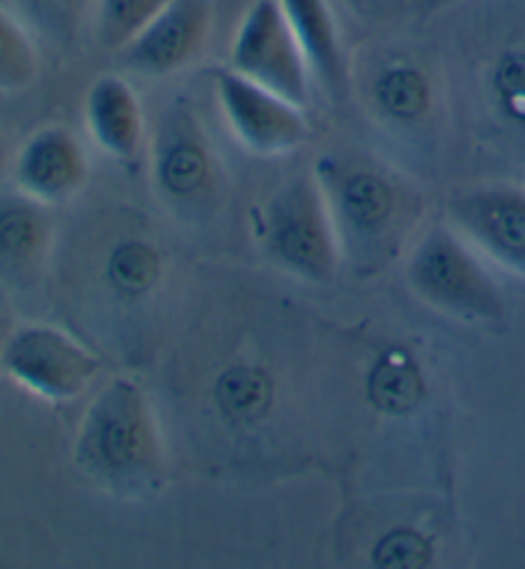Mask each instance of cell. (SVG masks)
Listing matches in <instances>:
<instances>
[{
  "label": "cell",
  "instance_id": "1",
  "mask_svg": "<svg viewBox=\"0 0 525 569\" xmlns=\"http://www.w3.org/2000/svg\"><path fill=\"white\" fill-rule=\"evenodd\" d=\"M72 455L78 470L108 492L131 496L157 488L164 449L147 392L129 378L105 382L85 408Z\"/></svg>",
  "mask_w": 525,
  "mask_h": 569
},
{
  "label": "cell",
  "instance_id": "2",
  "mask_svg": "<svg viewBox=\"0 0 525 569\" xmlns=\"http://www.w3.org/2000/svg\"><path fill=\"white\" fill-rule=\"evenodd\" d=\"M321 188L336 226L339 244L352 262L372 270L393 257L418 219V196L393 170L362 157H323Z\"/></svg>",
  "mask_w": 525,
  "mask_h": 569
},
{
  "label": "cell",
  "instance_id": "3",
  "mask_svg": "<svg viewBox=\"0 0 525 569\" xmlns=\"http://www.w3.org/2000/svg\"><path fill=\"white\" fill-rule=\"evenodd\" d=\"M413 296L433 311L466 323H503L505 298L477 249L454 226H431L415 241L405 264Z\"/></svg>",
  "mask_w": 525,
  "mask_h": 569
},
{
  "label": "cell",
  "instance_id": "4",
  "mask_svg": "<svg viewBox=\"0 0 525 569\" xmlns=\"http://www.w3.org/2000/svg\"><path fill=\"white\" fill-rule=\"evenodd\" d=\"M264 254L311 282H331L339 270V237L319 174L300 172L266 198L260 213Z\"/></svg>",
  "mask_w": 525,
  "mask_h": 569
},
{
  "label": "cell",
  "instance_id": "5",
  "mask_svg": "<svg viewBox=\"0 0 525 569\" xmlns=\"http://www.w3.org/2000/svg\"><path fill=\"white\" fill-rule=\"evenodd\" d=\"M0 367L16 385L49 403L80 398L103 362L70 333L47 323L19 326L0 347Z\"/></svg>",
  "mask_w": 525,
  "mask_h": 569
},
{
  "label": "cell",
  "instance_id": "6",
  "mask_svg": "<svg viewBox=\"0 0 525 569\" xmlns=\"http://www.w3.org/2000/svg\"><path fill=\"white\" fill-rule=\"evenodd\" d=\"M229 70L300 108L311 100V64L277 0H254L233 33Z\"/></svg>",
  "mask_w": 525,
  "mask_h": 569
},
{
  "label": "cell",
  "instance_id": "7",
  "mask_svg": "<svg viewBox=\"0 0 525 569\" xmlns=\"http://www.w3.org/2000/svg\"><path fill=\"white\" fill-rule=\"evenodd\" d=\"M154 186L174 211L211 208L221 192V170L203 127L185 106L164 113L152 144Z\"/></svg>",
  "mask_w": 525,
  "mask_h": 569
},
{
  "label": "cell",
  "instance_id": "8",
  "mask_svg": "<svg viewBox=\"0 0 525 569\" xmlns=\"http://www.w3.org/2000/svg\"><path fill=\"white\" fill-rule=\"evenodd\" d=\"M215 100L236 141L252 154L282 157L307 139L305 108L221 67L213 78Z\"/></svg>",
  "mask_w": 525,
  "mask_h": 569
},
{
  "label": "cell",
  "instance_id": "9",
  "mask_svg": "<svg viewBox=\"0 0 525 569\" xmlns=\"http://www.w3.org/2000/svg\"><path fill=\"white\" fill-rule=\"evenodd\" d=\"M446 219L477 254L525 280V186L495 182L456 192Z\"/></svg>",
  "mask_w": 525,
  "mask_h": 569
},
{
  "label": "cell",
  "instance_id": "10",
  "mask_svg": "<svg viewBox=\"0 0 525 569\" xmlns=\"http://www.w3.org/2000/svg\"><path fill=\"white\" fill-rule=\"evenodd\" d=\"M211 31L213 8L208 0H172L119 57L131 72L166 78L203 54Z\"/></svg>",
  "mask_w": 525,
  "mask_h": 569
},
{
  "label": "cell",
  "instance_id": "11",
  "mask_svg": "<svg viewBox=\"0 0 525 569\" xmlns=\"http://www.w3.org/2000/svg\"><path fill=\"white\" fill-rule=\"evenodd\" d=\"M11 170L16 188L39 203L60 206L85 188L90 159L78 133L52 123L23 141Z\"/></svg>",
  "mask_w": 525,
  "mask_h": 569
},
{
  "label": "cell",
  "instance_id": "12",
  "mask_svg": "<svg viewBox=\"0 0 525 569\" xmlns=\"http://www.w3.org/2000/svg\"><path fill=\"white\" fill-rule=\"evenodd\" d=\"M49 208L19 188L0 190V284L27 288L47 267L54 241Z\"/></svg>",
  "mask_w": 525,
  "mask_h": 569
},
{
  "label": "cell",
  "instance_id": "13",
  "mask_svg": "<svg viewBox=\"0 0 525 569\" xmlns=\"http://www.w3.org/2000/svg\"><path fill=\"white\" fill-rule=\"evenodd\" d=\"M90 139L115 162L133 164L144 149L147 121L141 100L119 74H100L85 96Z\"/></svg>",
  "mask_w": 525,
  "mask_h": 569
},
{
  "label": "cell",
  "instance_id": "14",
  "mask_svg": "<svg viewBox=\"0 0 525 569\" xmlns=\"http://www.w3.org/2000/svg\"><path fill=\"white\" fill-rule=\"evenodd\" d=\"M311 72L331 96L346 88V60L329 0H277Z\"/></svg>",
  "mask_w": 525,
  "mask_h": 569
},
{
  "label": "cell",
  "instance_id": "15",
  "mask_svg": "<svg viewBox=\"0 0 525 569\" xmlns=\"http://www.w3.org/2000/svg\"><path fill=\"white\" fill-rule=\"evenodd\" d=\"M172 0H95V39L105 52L121 54Z\"/></svg>",
  "mask_w": 525,
  "mask_h": 569
},
{
  "label": "cell",
  "instance_id": "16",
  "mask_svg": "<svg viewBox=\"0 0 525 569\" xmlns=\"http://www.w3.org/2000/svg\"><path fill=\"white\" fill-rule=\"evenodd\" d=\"M39 78V49L27 23L0 6V93H19Z\"/></svg>",
  "mask_w": 525,
  "mask_h": 569
},
{
  "label": "cell",
  "instance_id": "17",
  "mask_svg": "<svg viewBox=\"0 0 525 569\" xmlns=\"http://www.w3.org/2000/svg\"><path fill=\"white\" fill-rule=\"evenodd\" d=\"M16 16L54 44H70L85 21L90 0H11Z\"/></svg>",
  "mask_w": 525,
  "mask_h": 569
},
{
  "label": "cell",
  "instance_id": "18",
  "mask_svg": "<svg viewBox=\"0 0 525 569\" xmlns=\"http://www.w3.org/2000/svg\"><path fill=\"white\" fill-rule=\"evenodd\" d=\"M160 254L144 241H127L108 259V282L123 298H141L160 280Z\"/></svg>",
  "mask_w": 525,
  "mask_h": 569
},
{
  "label": "cell",
  "instance_id": "19",
  "mask_svg": "<svg viewBox=\"0 0 525 569\" xmlns=\"http://www.w3.org/2000/svg\"><path fill=\"white\" fill-rule=\"evenodd\" d=\"M380 103L397 119H413L428 103L426 82L411 70L385 72L380 80Z\"/></svg>",
  "mask_w": 525,
  "mask_h": 569
},
{
  "label": "cell",
  "instance_id": "20",
  "mask_svg": "<svg viewBox=\"0 0 525 569\" xmlns=\"http://www.w3.org/2000/svg\"><path fill=\"white\" fill-rule=\"evenodd\" d=\"M6 170H8V139L3 129H0V178H3Z\"/></svg>",
  "mask_w": 525,
  "mask_h": 569
}]
</instances>
